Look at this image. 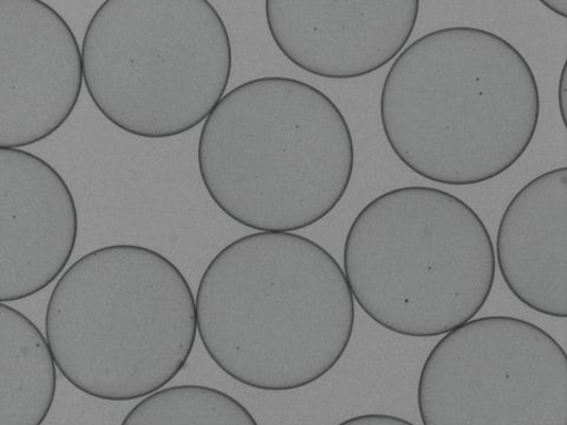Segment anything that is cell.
Listing matches in <instances>:
<instances>
[{
	"label": "cell",
	"mask_w": 567,
	"mask_h": 425,
	"mask_svg": "<svg viewBox=\"0 0 567 425\" xmlns=\"http://www.w3.org/2000/svg\"><path fill=\"white\" fill-rule=\"evenodd\" d=\"M381 123L401 162L424 179L478 185L516 165L534 139V70L501 35L471 28L424 34L383 83Z\"/></svg>",
	"instance_id": "cell-1"
},
{
	"label": "cell",
	"mask_w": 567,
	"mask_h": 425,
	"mask_svg": "<svg viewBox=\"0 0 567 425\" xmlns=\"http://www.w3.org/2000/svg\"><path fill=\"white\" fill-rule=\"evenodd\" d=\"M200 340L229 377L264 392H291L341 361L354 326L344 270L321 245L290 232L229 243L198 289Z\"/></svg>",
	"instance_id": "cell-2"
},
{
	"label": "cell",
	"mask_w": 567,
	"mask_h": 425,
	"mask_svg": "<svg viewBox=\"0 0 567 425\" xmlns=\"http://www.w3.org/2000/svg\"><path fill=\"white\" fill-rule=\"evenodd\" d=\"M198 163L210 199L230 219L260 232H296L341 203L354 148L324 93L264 77L224 95L205 121Z\"/></svg>",
	"instance_id": "cell-3"
},
{
	"label": "cell",
	"mask_w": 567,
	"mask_h": 425,
	"mask_svg": "<svg viewBox=\"0 0 567 425\" xmlns=\"http://www.w3.org/2000/svg\"><path fill=\"white\" fill-rule=\"evenodd\" d=\"M197 331L185 276L137 245L102 247L71 265L45 317L61 374L82 393L112 402L147 397L181 374Z\"/></svg>",
	"instance_id": "cell-4"
},
{
	"label": "cell",
	"mask_w": 567,
	"mask_h": 425,
	"mask_svg": "<svg viewBox=\"0 0 567 425\" xmlns=\"http://www.w3.org/2000/svg\"><path fill=\"white\" fill-rule=\"evenodd\" d=\"M353 299L379 325L408 336L443 335L488 300L495 251L477 212L432 187H402L369 203L344 243Z\"/></svg>",
	"instance_id": "cell-5"
},
{
	"label": "cell",
	"mask_w": 567,
	"mask_h": 425,
	"mask_svg": "<svg viewBox=\"0 0 567 425\" xmlns=\"http://www.w3.org/2000/svg\"><path fill=\"white\" fill-rule=\"evenodd\" d=\"M83 76L123 132L182 135L206 121L233 73V46L207 0H106L85 31Z\"/></svg>",
	"instance_id": "cell-6"
},
{
	"label": "cell",
	"mask_w": 567,
	"mask_h": 425,
	"mask_svg": "<svg viewBox=\"0 0 567 425\" xmlns=\"http://www.w3.org/2000/svg\"><path fill=\"white\" fill-rule=\"evenodd\" d=\"M417 405L424 425H567L566 352L523 319H471L429 354Z\"/></svg>",
	"instance_id": "cell-7"
},
{
	"label": "cell",
	"mask_w": 567,
	"mask_h": 425,
	"mask_svg": "<svg viewBox=\"0 0 567 425\" xmlns=\"http://www.w3.org/2000/svg\"><path fill=\"white\" fill-rule=\"evenodd\" d=\"M83 81L82 50L60 13L41 0H0V148L58 132Z\"/></svg>",
	"instance_id": "cell-8"
},
{
	"label": "cell",
	"mask_w": 567,
	"mask_h": 425,
	"mask_svg": "<svg viewBox=\"0 0 567 425\" xmlns=\"http://www.w3.org/2000/svg\"><path fill=\"white\" fill-rule=\"evenodd\" d=\"M266 21L282 55L319 77L359 79L398 58L419 0H268Z\"/></svg>",
	"instance_id": "cell-9"
},
{
	"label": "cell",
	"mask_w": 567,
	"mask_h": 425,
	"mask_svg": "<svg viewBox=\"0 0 567 425\" xmlns=\"http://www.w3.org/2000/svg\"><path fill=\"white\" fill-rule=\"evenodd\" d=\"M78 235L76 203L61 174L31 153L0 148V301L48 288Z\"/></svg>",
	"instance_id": "cell-10"
},
{
	"label": "cell",
	"mask_w": 567,
	"mask_h": 425,
	"mask_svg": "<svg viewBox=\"0 0 567 425\" xmlns=\"http://www.w3.org/2000/svg\"><path fill=\"white\" fill-rule=\"evenodd\" d=\"M496 255L509 291L532 310L567 317V168L525 185L506 207Z\"/></svg>",
	"instance_id": "cell-11"
},
{
	"label": "cell",
	"mask_w": 567,
	"mask_h": 425,
	"mask_svg": "<svg viewBox=\"0 0 567 425\" xmlns=\"http://www.w3.org/2000/svg\"><path fill=\"white\" fill-rule=\"evenodd\" d=\"M47 335L0 304V425H40L56 395L58 371Z\"/></svg>",
	"instance_id": "cell-12"
},
{
	"label": "cell",
	"mask_w": 567,
	"mask_h": 425,
	"mask_svg": "<svg viewBox=\"0 0 567 425\" xmlns=\"http://www.w3.org/2000/svg\"><path fill=\"white\" fill-rule=\"evenodd\" d=\"M123 425H257L234 397L202 385L159 388L140 402Z\"/></svg>",
	"instance_id": "cell-13"
},
{
	"label": "cell",
	"mask_w": 567,
	"mask_h": 425,
	"mask_svg": "<svg viewBox=\"0 0 567 425\" xmlns=\"http://www.w3.org/2000/svg\"><path fill=\"white\" fill-rule=\"evenodd\" d=\"M413 425L412 422L405 421L400 417L382 415V414H370L358 417L349 418L342 422V425Z\"/></svg>",
	"instance_id": "cell-14"
},
{
	"label": "cell",
	"mask_w": 567,
	"mask_h": 425,
	"mask_svg": "<svg viewBox=\"0 0 567 425\" xmlns=\"http://www.w3.org/2000/svg\"><path fill=\"white\" fill-rule=\"evenodd\" d=\"M567 64L565 63L561 70L560 81L558 85V100H559V110L563 122L566 126V117H567Z\"/></svg>",
	"instance_id": "cell-15"
},
{
	"label": "cell",
	"mask_w": 567,
	"mask_h": 425,
	"mask_svg": "<svg viewBox=\"0 0 567 425\" xmlns=\"http://www.w3.org/2000/svg\"><path fill=\"white\" fill-rule=\"evenodd\" d=\"M543 4L556 14L563 18L567 17V0H548V2H543Z\"/></svg>",
	"instance_id": "cell-16"
}]
</instances>
